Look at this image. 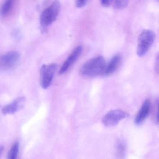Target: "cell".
I'll return each mask as SVG.
<instances>
[{"mask_svg": "<svg viewBox=\"0 0 159 159\" xmlns=\"http://www.w3.org/2000/svg\"><path fill=\"white\" fill-rule=\"evenodd\" d=\"M106 61L101 56L95 57L84 63L80 69V74L86 77H95L105 70Z\"/></svg>", "mask_w": 159, "mask_h": 159, "instance_id": "cell-1", "label": "cell"}, {"mask_svg": "<svg viewBox=\"0 0 159 159\" xmlns=\"http://www.w3.org/2000/svg\"><path fill=\"white\" fill-rule=\"evenodd\" d=\"M60 2L56 1L43 11L40 19L41 26L43 28H46L56 20L60 13Z\"/></svg>", "mask_w": 159, "mask_h": 159, "instance_id": "cell-2", "label": "cell"}, {"mask_svg": "<svg viewBox=\"0 0 159 159\" xmlns=\"http://www.w3.org/2000/svg\"><path fill=\"white\" fill-rule=\"evenodd\" d=\"M155 39L154 32L149 30H145L141 32L138 41V55L142 57L145 55L150 49Z\"/></svg>", "mask_w": 159, "mask_h": 159, "instance_id": "cell-3", "label": "cell"}, {"mask_svg": "<svg viewBox=\"0 0 159 159\" xmlns=\"http://www.w3.org/2000/svg\"><path fill=\"white\" fill-rule=\"evenodd\" d=\"M57 68V65L55 63L44 65L41 67L40 71V84L43 89H47L51 85Z\"/></svg>", "mask_w": 159, "mask_h": 159, "instance_id": "cell-4", "label": "cell"}, {"mask_svg": "<svg viewBox=\"0 0 159 159\" xmlns=\"http://www.w3.org/2000/svg\"><path fill=\"white\" fill-rule=\"evenodd\" d=\"M20 57V53L16 51H11L2 55L0 57V69H11L17 64Z\"/></svg>", "mask_w": 159, "mask_h": 159, "instance_id": "cell-5", "label": "cell"}, {"mask_svg": "<svg viewBox=\"0 0 159 159\" xmlns=\"http://www.w3.org/2000/svg\"><path fill=\"white\" fill-rule=\"evenodd\" d=\"M128 114L121 110H114L108 112L102 120V122L107 127L115 126L120 121L128 117Z\"/></svg>", "mask_w": 159, "mask_h": 159, "instance_id": "cell-6", "label": "cell"}, {"mask_svg": "<svg viewBox=\"0 0 159 159\" xmlns=\"http://www.w3.org/2000/svg\"><path fill=\"white\" fill-rule=\"evenodd\" d=\"M82 52L83 47L81 45L77 46L72 51L71 54L66 59L60 68L59 71V74H63L66 72L78 60Z\"/></svg>", "mask_w": 159, "mask_h": 159, "instance_id": "cell-7", "label": "cell"}, {"mask_svg": "<svg viewBox=\"0 0 159 159\" xmlns=\"http://www.w3.org/2000/svg\"><path fill=\"white\" fill-rule=\"evenodd\" d=\"M151 109V102L149 99H145L141 108L137 114L135 119V123L136 125L141 124L148 116Z\"/></svg>", "mask_w": 159, "mask_h": 159, "instance_id": "cell-8", "label": "cell"}, {"mask_svg": "<svg viewBox=\"0 0 159 159\" xmlns=\"http://www.w3.org/2000/svg\"><path fill=\"white\" fill-rule=\"evenodd\" d=\"M24 101L23 97L18 98L12 103L6 105L2 109V112L4 115L13 114L18 111L22 107Z\"/></svg>", "mask_w": 159, "mask_h": 159, "instance_id": "cell-9", "label": "cell"}, {"mask_svg": "<svg viewBox=\"0 0 159 159\" xmlns=\"http://www.w3.org/2000/svg\"><path fill=\"white\" fill-rule=\"evenodd\" d=\"M121 56L119 54L114 55L106 66L104 72L106 75H111L116 71L121 62Z\"/></svg>", "mask_w": 159, "mask_h": 159, "instance_id": "cell-10", "label": "cell"}, {"mask_svg": "<svg viewBox=\"0 0 159 159\" xmlns=\"http://www.w3.org/2000/svg\"><path fill=\"white\" fill-rule=\"evenodd\" d=\"M14 3L13 0H9L4 2L0 8V15L3 17L9 15L13 9Z\"/></svg>", "mask_w": 159, "mask_h": 159, "instance_id": "cell-11", "label": "cell"}, {"mask_svg": "<svg viewBox=\"0 0 159 159\" xmlns=\"http://www.w3.org/2000/svg\"><path fill=\"white\" fill-rule=\"evenodd\" d=\"M19 150V144L16 142L9 150L7 155V159H17Z\"/></svg>", "mask_w": 159, "mask_h": 159, "instance_id": "cell-12", "label": "cell"}, {"mask_svg": "<svg viewBox=\"0 0 159 159\" xmlns=\"http://www.w3.org/2000/svg\"><path fill=\"white\" fill-rule=\"evenodd\" d=\"M117 156L118 158L121 159L125 155V147L123 142H120L117 146Z\"/></svg>", "mask_w": 159, "mask_h": 159, "instance_id": "cell-13", "label": "cell"}, {"mask_svg": "<svg viewBox=\"0 0 159 159\" xmlns=\"http://www.w3.org/2000/svg\"><path fill=\"white\" fill-rule=\"evenodd\" d=\"M128 1H112V7L114 9H122V8H125L126 7L127 5H128Z\"/></svg>", "mask_w": 159, "mask_h": 159, "instance_id": "cell-14", "label": "cell"}, {"mask_svg": "<svg viewBox=\"0 0 159 159\" xmlns=\"http://www.w3.org/2000/svg\"><path fill=\"white\" fill-rule=\"evenodd\" d=\"M87 2L88 1L86 0H83V1L79 0V1H76L75 4L78 8H81V7L85 6L87 4Z\"/></svg>", "mask_w": 159, "mask_h": 159, "instance_id": "cell-15", "label": "cell"}, {"mask_svg": "<svg viewBox=\"0 0 159 159\" xmlns=\"http://www.w3.org/2000/svg\"><path fill=\"white\" fill-rule=\"evenodd\" d=\"M101 4L102 6L104 7H109L110 6L112 3V1H110V0H102L101 2Z\"/></svg>", "mask_w": 159, "mask_h": 159, "instance_id": "cell-16", "label": "cell"}, {"mask_svg": "<svg viewBox=\"0 0 159 159\" xmlns=\"http://www.w3.org/2000/svg\"><path fill=\"white\" fill-rule=\"evenodd\" d=\"M3 149H4V147H3V146H2V145H0V154L2 152Z\"/></svg>", "mask_w": 159, "mask_h": 159, "instance_id": "cell-17", "label": "cell"}]
</instances>
